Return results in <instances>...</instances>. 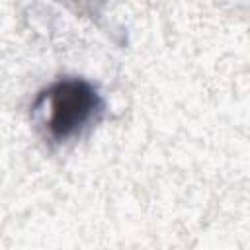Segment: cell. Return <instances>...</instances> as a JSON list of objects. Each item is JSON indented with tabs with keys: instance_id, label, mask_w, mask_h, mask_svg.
<instances>
[{
	"instance_id": "6da1fadb",
	"label": "cell",
	"mask_w": 250,
	"mask_h": 250,
	"mask_svg": "<svg viewBox=\"0 0 250 250\" xmlns=\"http://www.w3.org/2000/svg\"><path fill=\"white\" fill-rule=\"evenodd\" d=\"M35 115L47 135L66 141L78 135L102 109L100 96L84 80H61L45 90L35 102Z\"/></svg>"
}]
</instances>
